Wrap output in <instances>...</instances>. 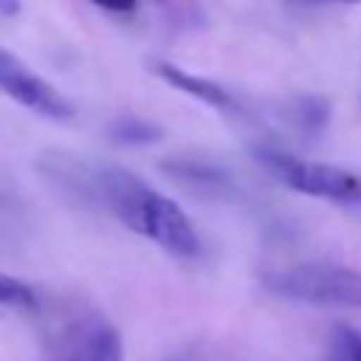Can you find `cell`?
Instances as JSON below:
<instances>
[{"label": "cell", "mask_w": 361, "mask_h": 361, "mask_svg": "<svg viewBox=\"0 0 361 361\" xmlns=\"http://www.w3.org/2000/svg\"><path fill=\"white\" fill-rule=\"evenodd\" d=\"M99 197L130 231L147 237L164 251L192 259L200 254V237L189 214L166 195L144 183L124 166L102 164L99 166Z\"/></svg>", "instance_id": "1"}, {"label": "cell", "mask_w": 361, "mask_h": 361, "mask_svg": "<svg viewBox=\"0 0 361 361\" xmlns=\"http://www.w3.org/2000/svg\"><path fill=\"white\" fill-rule=\"evenodd\" d=\"M262 285L279 299L305 302L316 307L361 310V271L355 268L330 265V262H305L262 274Z\"/></svg>", "instance_id": "2"}, {"label": "cell", "mask_w": 361, "mask_h": 361, "mask_svg": "<svg viewBox=\"0 0 361 361\" xmlns=\"http://www.w3.org/2000/svg\"><path fill=\"white\" fill-rule=\"evenodd\" d=\"M257 161L282 186H288L299 195H310V197H322V200H333V203H358L361 200V178L341 166L296 158V155H288V152H279L271 147H259Z\"/></svg>", "instance_id": "3"}, {"label": "cell", "mask_w": 361, "mask_h": 361, "mask_svg": "<svg viewBox=\"0 0 361 361\" xmlns=\"http://www.w3.org/2000/svg\"><path fill=\"white\" fill-rule=\"evenodd\" d=\"M0 93L28 107L31 113L54 121H65L73 116V104L48 79L34 73L20 56H14L6 48H0Z\"/></svg>", "instance_id": "4"}, {"label": "cell", "mask_w": 361, "mask_h": 361, "mask_svg": "<svg viewBox=\"0 0 361 361\" xmlns=\"http://www.w3.org/2000/svg\"><path fill=\"white\" fill-rule=\"evenodd\" d=\"M39 169L51 183H56L65 195L85 200V203H102L99 197V166L59 149H48L39 155Z\"/></svg>", "instance_id": "5"}, {"label": "cell", "mask_w": 361, "mask_h": 361, "mask_svg": "<svg viewBox=\"0 0 361 361\" xmlns=\"http://www.w3.org/2000/svg\"><path fill=\"white\" fill-rule=\"evenodd\" d=\"M152 73L161 76L166 85H172V87L189 93V96H195L197 102H203V104H209V107L234 110L231 93H228L226 87H220L217 82H212V79H203V76H197V73H192V71H183V68H178V65H172V62H164V59L152 62Z\"/></svg>", "instance_id": "6"}, {"label": "cell", "mask_w": 361, "mask_h": 361, "mask_svg": "<svg viewBox=\"0 0 361 361\" xmlns=\"http://www.w3.org/2000/svg\"><path fill=\"white\" fill-rule=\"evenodd\" d=\"M161 172H166L178 183L197 186V189L226 186V175L217 166H212V164H206L200 158H166V161H161Z\"/></svg>", "instance_id": "7"}, {"label": "cell", "mask_w": 361, "mask_h": 361, "mask_svg": "<svg viewBox=\"0 0 361 361\" xmlns=\"http://www.w3.org/2000/svg\"><path fill=\"white\" fill-rule=\"evenodd\" d=\"M107 135L113 144H121V147H147L161 141L164 130L155 121H147L141 116H118L107 124Z\"/></svg>", "instance_id": "8"}, {"label": "cell", "mask_w": 361, "mask_h": 361, "mask_svg": "<svg viewBox=\"0 0 361 361\" xmlns=\"http://www.w3.org/2000/svg\"><path fill=\"white\" fill-rule=\"evenodd\" d=\"M82 361H124L121 333L107 322L93 324L85 336V358Z\"/></svg>", "instance_id": "9"}, {"label": "cell", "mask_w": 361, "mask_h": 361, "mask_svg": "<svg viewBox=\"0 0 361 361\" xmlns=\"http://www.w3.org/2000/svg\"><path fill=\"white\" fill-rule=\"evenodd\" d=\"M327 361H361V333L347 324H336L330 336Z\"/></svg>", "instance_id": "10"}, {"label": "cell", "mask_w": 361, "mask_h": 361, "mask_svg": "<svg viewBox=\"0 0 361 361\" xmlns=\"http://www.w3.org/2000/svg\"><path fill=\"white\" fill-rule=\"evenodd\" d=\"M0 305L3 307H20V310H34L37 307V293L28 282L11 276V274H0Z\"/></svg>", "instance_id": "11"}, {"label": "cell", "mask_w": 361, "mask_h": 361, "mask_svg": "<svg viewBox=\"0 0 361 361\" xmlns=\"http://www.w3.org/2000/svg\"><path fill=\"white\" fill-rule=\"evenodd\" d=\"M93 6L104 8V11H116V14H127V11H135L138 0H90Z\"/></svg>", "instance_id": "12"}, {"label": "cell", "mask_w": 361, "mask_h": 361, "mask_svg": "<svg viewBox=\"0 0 361 361\" xmlns=\"http://www.w3.org/2000/svg\"><path fill=\"white\" fill-rule=\"evenodd\" d=\"M17 11H20V0H0V14L14 17Z\"/></svg>", "instance_id": "13"}, {"label": "cell", "mask_w": 361, "mask_h": 361, "mask_svg": "<svg viewBox=\"0 0 361 361\" xmlns=\"http://www.w3.org/2000/svg\"><path fill=\"white\" fill-rule=\"evenodd\" d=\"M307 3H341V6H353V3H361V0H307Z\"/></svg>", "instance_id": "14"}, {"label": "cell", "mask_w": 361, "mask_h": 361, "mask_svg": "<svg viewBox=\"0 0 361 361\" xmlns=\"http://www.w3.org/2000/svg\"><path fill=\"white\" fill-rule=\"evenodd\" d=\"M158 3H164V0H158Z\"/></svg>", "instance_id": "15"}]
</instances>
